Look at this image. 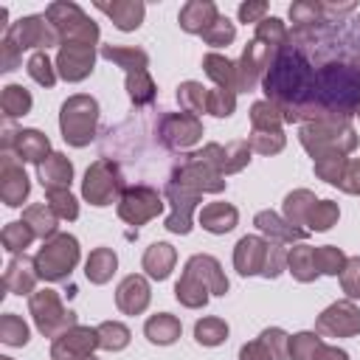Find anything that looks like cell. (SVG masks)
I'll use <instances>...</instances> for the list:
<instances>
[{"mask_svg": "<svg viewBox=\"0 0 360 360\" xmlns=\"http://www.w3.org/2000/svg\"><path fill=\"white\" fill-rule=\"evenodd\" d=\"M284 121H343L360 112V14L354 3L326 6L309 25H292L273 48L262 79Z\"/></svg>", "mask_w": 360, "mask_h": 360, "instance_id": "6da1fadb", "label": "cell"}, {"mask_svg": "<svg viewBox=\"0 0 360 360\" xmlns=\"http://www.w3.org/2000/svg\"><path fill=\"white\" fill-rule=\"evenodd\" d=\"M96 118H98V107H96L93 98L76 96V98L65 101V107H62V132H65V141L73 143V146L90 143Z\"/></svg>", "mask_w": 360, "mask_h": 360, "instance_id": "7a4b0ae2", "label": "cell"}, {"mask_svg": "<svg viewBox=\"0 0 360 360\" xmlns=\"http://www.w3.org/2000/svg\"><path fill=\"white\" fill-rule=\"evenodd\" d=\"M45 17H48V22L53 25V31H56L59 37H68L70 42L90 45V42L98 37V28H96V25L82 14V8L73 6V3H53V6H48Z\"/></svg>", "mask_w": 360, "mask_h": 360, "instance_id": "3957f363", "label": "cell"}, {"mask_svg": "<svg viewBox=\"0 0 360 360\" xmlns=\"http://www.w3.org/2000/svg\"><path fill=\"white\" fill-rule=\"evenodd\" d=\"M79 259V248H76V239L73 236H56L53 242H48L39 253H37V270L42 278H65L70 273V267L76 264Z\"/></svg>", "mask_w": 360, "mask_h": 360, "instance_id": "277c9868", "label": "cell"}, {"mask_svg": "<svg viewBox=\"0 0 360 360\" xmlns=\"http://www.w3.org/2000/svg\"><path fill=\"white\" fill-rule=\"evenodd\" d=\"M59 34L48 28V17H22L6 31V42L14 51L37 48V45H56Z\"/></svg>", "mask_w": 360, "mask_h": 360, "instance_id": "5b68a950", "label": "cell"}, {"mask_svg": "<svg viewBox=\"0 0 360 360\" xmlns=\"http://www.w3.org/2000/svg\"><path fill=\"white\" fill-rule=\"evenodd\" d=\"M121 186V177H118V169L110 166L107 160H98L93 169H87L84 174V197L93 202V205H107L112 200V194L118 191Z\"/></svg>", "mask_w": 360, "mask_h": 360, "instance_id": "8992f818", "label": "cell"}, {"mask_svg": "<svg viewBox=\"0 0 360 360\" xmlns=\"http://www.w3.org/2000/svg\"><path fill=\"white\" fill-rule=\"evenodd\" d=\"M160 208H163V202H160V197H158L152 188H143V186H141V188H127V191H124L121 217L129 219L132 225L146 222L149 217L160 214Z\"/></svg>", "mask_w": 360, "mask_h": 360, "instance_id": "52a82bcc", "label": "cell"}, {"mask_svg": "<svg viewBox=\"0 0 360 360\" xmlns=\"http://www.w3.org/2000/svg\"><path fill=\"white\" fill-rule=\"evenodd\" d=\"M31 309H34L37 326H39L45 335H53V332H56V323H59V326H65V323L70 326V323H73V312H65L51 290L37 292V295L31 298Z\"/></svg>", "mask_w": 360, "mask_h": 360, "instance_id": "ba28073f", "label": "cell"}, {"mask_svg": "<svg viewBox=\"0 0 360 360\" xmlns=\"http://www.w3.org/2000/svg\"><path fill=\"white\" fill-rule=\"evenodd\" d=\"M59 73L68 82H79L93 70V45H79V42H65L59 51Z\"/></svg>", "mask_w": 360, "mask_h": 360, "instance_id": "9c48e42d", "label": "cell"}, {"mask_svg": "<svg viewBox=\"0 0 360 360\" xmlns=\"http://www.w3.org/2000/svg\"><path fill=\"white\" fill-rule=\"evenodd\" d=\"M242 360H284L287 357V335L281 329H267L262 338L239 352Z\"/></svg>", "mask_w": 360, "mask_h": 360, "instance_id": "30bf717a", "label": "cell"}, {"mask_svg": "<svg viewBox=\"0 0 360 360\" xmlns=\"http://www.w3.org/2000/svg\"><path fill=\"white\" fill-rule=\"evenodd\" d=\"M318 329L326 335H354L360 329V312L352 304H335L321 315Z\"/></svg>", "mask_w": 360, "mask_h": 360, "instance_id": "8fae6325", "label": "cell"}, {"mask_svg": "<svg viewBox=\"0 0 360 360\" xmlns=\"http://www.w3.org/2000/svg\"><path fill=\"white\" fill-rule=\"evenodd\" d=\"M217 20H219V14H217V6L214 3L194 0V3H186L183 11H180V25L186 31H191V34H205Z\"/></svg>", "mask_w": 360, "mask_h": 360, "instance_id": "7c38bea8", "label": "cell"}, {"mask_svg": "<svg viewBox=\"0 0 360 360\" xmlns=\"http://www.w3.org/2000/svg\"><path fill=\"white\" fill-rule=\"evenodd\" d=\"M270 253V245H264L262 239L256 236H245L239 245H236V267L242 276H253V273H262L264 264H262V256Z\"/></svg>", "mask_w": 360, "mask_h": 360, "instance_id": "4fadbf2b", "label": "cell"}, {"mask_svg": "<svg viewBox=\"0 0 360 360\" xmlns=\"http://www.w3.org/2000/svg\"><path fill=\"white\" fill-rule=\"evenodd\" d=\"M98 343V332L93 329H76L70 338H59L53 343V360H76V354H87Z\"/></svg>", "mask_w": 360, "mask_h": 360, "instance_id": "5bb4252c", "label": "cell"}, {"mask_svg": "<svg viewBox=\"0 0 360 360\" xmlns=\"http://www.w3.org/2000/svg\"><path fill=\"white\" fill-rule=\"evenodd\" d=\"M118 307L124 309V312H129V315H135V312H141L146 304H149V290H146V281L141 278V276H129V278H124L121 281V287H118Z\"/></svg>", "mask_w": 360, "mask_h": 360, "instance_id": "9a60e30c", "label": "cell"}, {"mask_svg": "<svg viewBox=\"0 0 360 360\" xmlns=\"http://www.w3.org/2000/svg\"><path fill=\"white\" fill-rule=\"evenodd\" d=\"M186 276L197 278L202 287H205V281H211V290H214V292H225V290H228V281L222 278L219 264H217V259H211V256H194V259L186 264Z\"/></svg>", "mask_w": 360, "mask_h": 360, "instance_id": "2e32d148", "label": "cell"}, {"mask_svg": "<svg viewBox=\"0 0 360 360\" xmlns=\"http://www.w3.org/2000/svg\"><path fill=\"white\" fill-rule=\"evenodd\" d=\"M70 174H73V166L62 155H51L45 158V163H39V180L45 188H65L70 183Z\"/></svg>", "mask_w": 360, "mask_h": 360, "instance_id": "e0dca14e", "label": "cell"}, {"mask_svg": "<svg viewBox=\"0 0 360 360\" xmlns=\"http://www.w3.org/2000/svg\"><path fill=\"white\" fill-rule=\"evenodd\" d=\"M98 8L104 11V14H110L112 17V22L121 28V31H132V28H138L141 25V20H143V3H98Z\"/></svg>", "mask_w": 360, "mask_h": 360, "instance_id": "ac0fdd59", "label": "cell"}, {"mask_svg": "<svg viewBox=\"0 0 360 360\" xmlns=\"http://www.w3.org/2000/svg\"><path fill=\"white\" fill-rule=\"evenodd\" d=\"M6 183H3V197H6V202L8 205H20L22 200H25V194H28V177H25V172L22 169H17L11 160H8V155H6Z\"/></svg>", "mask_w": 360, "mask_h": 360, "instance_id": "d6986e66", "label": "cell"}, {"mask_svg": "<svg viewBox=\"0 0 360 360\" xmlns=\"http://www.w3.org/2000/svg\"><path fill=\"white\" fill-rule=\"evenodd\" d=\"M200 219L211 233H225V231H231L236 225V211L231 205H225V202H214L200 214Z\"/></svg>", "mask_w": 360, "mask_h": 360, "instance_id": "ffe728a7", "label": "cell"}, {"mask_svg": "<svg viewBox=\"0 0 360 360\" xmlns=\"http://www.w3.org/2000/svg\"><path fill=\"white\" fill-rule=\"evenodd\" d=\"M172 262H174V250L169 245H163V242L152 245L146 250V256H143V267L149 270L152 278H166L169 270H172Z\"/></svg>", "mask_w": 360, "mask_h": 360, "instance_id": "44dd1931", "label": "cell"}, {"mask_svg": "<svg viewBox=\"0 0 360 360\" xmlns=\"http://www.w3.org/2000/svg\"><path fill=\"white\" fill-rule=\"evenodd\" d=\"M20 138H17V149H20V158L22 160H31V163H39L42 158H45V152H48V138L42 135V132H37V129H22V132H17Z\"/></svg>", "mask_w": 360, "mask_h": 360, "instance_id": "7402d4cb", "label": "cell"}, {"mask_svg": "<svg viewBox=\"0 0 360 360\" xmlns=\"http://www.w3.org/2000/svg\"><path fill=\"white\" fill-rule=\"evenodd\" d=\"M101 56L110 59V62H118V65L127 68L129 73H132V70H143V65L149 62L143 51H135V48H115V45H104V48H101Z\"/></svg>", "mask_w": 360, "mask_h": 360, "instance_id": "603a6c76", "label": "cell"}, {"mask_svg": "<svg viewBox=\"0 0 360 360\" xmlns=\"http://www.w3.org/2000/svg\"><path fill=\"white\" fill-rule=\"evenodd\" d=\"M202 65H205V73H208L211 79H217L219 84H228V90H231V87H239V73H236V68H233L228 59H222V56H217V53H208V56L202 59Z\"/></svg>", "mask_w": 360, "mask_h": 360, "instance_id": "cb8c5ba5", "label": "cell"}, {"mask_svg": "<svg viewBox=\"0 0 360 360\" xmlns=\"http://www.w3.org/2000/svg\"><path fill=\"white\" fill-rule=\"evenodd\" d=\"M146 335L152 343H172L177 335H180V323L172 318V315H158L152 321H146Z\"/></svg>", "mask_w": 360, "mask_h": 360, "instance_id": "d4e9b609", "label": "cell"}, {"mask_svg": "<svg viewBox=\"0 0 360 360\" xmlns=\"http://www.w3.org/2000/svg\"><path fill=\"white\" fill-rule=\"evenodd\" d=\"M25 225H31L34 233L39 236H51L56 231V217H53V208L51 205H31L25 211Z\"/></svg>", "mask_w": 360, "mask_h": 360, "instance_id": "484cf974", "label": "cell"}, {"mask_svg": "<svg viewBox=\"0 0 360 360\" xmlns=\"http://www.w3.org/2000/svg\"><path fill=\"white\" fill-rule=\"evenodd\" d=\"M112 270H115V253H112V250H107V248L96 250V253L90 256V262H87V278H90V281H96V284L107 281Z\"/></svg>", "mask_w": 360, "mask_h": 360, "instance_id": "4316f807", "label": "cell"}, {"mask_svg": "<svg viewBox=\"0 0 360 360\" xmlns=\"http://www.w3.org/2000/svg\"><path fill=\"white\" fill-rule=\"evenodd\" d=\"M3 110L8 118H17V115H25L31 110V96L28 90H22L20 84H8L3 90Z\"/></svg>", "mask_w": 360, "mask_h": 360, "instance_id": "83f0119b", "label": "cell"}, {"mask_svg": "<svg viewBox=\"0 0 360 360\" xmlns=\"http://www.w3.org/2000/svg\"><path fill=\"white\" fill-rule=\"evenodd\" d=\"M290 267H292V273L301 278V281H309V278H315V250L312 248H298L292 256H290Z\"/></svg>", "mask_w": 360, "mask_h": 360, "instance_id": "f1b7e54d", "label": "cell"}, {"mask_svg": "<svg viewBox=\"0 0 360 360\" xmlns=\"http://www.w3.org/2000/svg\"><path fill=\"white\" fill-rule=\"evenodd\" d=\"M194 335H197L200 343L217 346V343H222V338L228 335V326H225L222 321H217V318H205V321H200V323L194 326Z\"/></svg>", "mask_w": 360, "mask_h": 360, "instance_id": "f546056e", "label": "cell"}, {"mask_svg": "<svg viewBox=\"0 0 360 360\" xmlns=\"http://www.w3.org/2000/svg\"><path fill=\"white\" fill-rule=\"evenodd\" d=\"M31 270V259H14L11 264H8V273H6V284H14V278H20V284L14 287L17 292H28L31 290V284H34V273H28Z\"/></svg>", "mask_w": 360, "mask_h": 360, "instance_id": "4dcf8cb0", "label": "cell"}, {"mask_svg": "<svg viewBox=\"0 0 360 360\" xmlns=\"http://www.w3.org/2000/svg\"><path fill=\"white\" fill-rule=\"evenodd\" d=\"M96 332H98V346L104 349H124L129 340V332L121 323H101Z\"/></svg>", "mask_w": 360, "mask_h": 360, "instance_id": "1f68e13d", "label": "cell"}, {"mask_svg": "<svg viewBox=\"0 0 360 360\" xmlns=\"http://www.w3.org/2000/svg\"><path fill=\"white\" fill-rule=\"evenodd\" d=\"M307 219H309V228H312V231H326V228H332V222L338 219V208H335L329 200L315 202Z\"/></svg>", "mask_w": 360, "mask_h": 360, "instance_id": "d6a6232c", "label": "cell"}, {"mask_svg": "<svg viewBox=\"0 0 360 360\" xmlns=\"http://www.w3.org/2000/svg\"><path fill=\"white\" fill-rule=\"evenodd\" d=\"M28 73H31V79L34 82H39V84H45V87H51L53 84V70H51V59L39 51V53H34L31 59H28Z\"/></svg>", "mask_w": 360, "mask_h": 360, "instance_id": "836d02e7", "label": "cell"}, {"mask_svg": "<svg viewBox=\"0 0 360 360\" xmlns=\"http://www.w3.org/2000/svg\"><path fill=\"white\" fill-rule=\"evenodd\" d=\"M48 200H51V208H53L59 217H68V219H73V217L79 214V208H76V200L68 194V188H48Z\"/></svg>", "mask_w": 360, "mask_h": 360, "instance_id": "e575fe53", "label": "cell"}, {"mask_svg": "<svg viewBox=\"0 0 360 360\" xmlns=\"http://www.w3.org/2000/svg\"><path fill=\"white\" fill-rule=\"evenodd\" d=\"M31 236H34V231H28L25 228V222H11L6 231H3V242H6V250H22L28 242H31Z\"/></svg>", "mask_w": 360, "mask_h": 360, "instance_id": "d590c367", "label": "cell"}, {"mask_svg": "<svg viewBox=\"0 0 360 360\" xmlns=\"http://www.w3.org/2000/svg\"><path fill=\"white\" fill-rule=\"evenodd\" d=\"M3 340H6L8 346H25V343H28V326H25L20 318L6 315V318H3Z\"/></svg>", "mask_w": 360, "mask_h": 360, "instance_id": "8d00e7d4", "label": "cell"}, {"mask_svg": "<svg viewBox=\"0 0 360 360\" xmlns=\"http://www.w3.org/2000/svg\"><path fill=\"white\" fill-rule=\"evenodd\" d=\"M321 349V343H318V338L315 335H295L292 338V343H290V354H292V360H315V352Z\"/></svg>", "mask_w": 360, "mask_h": 360, "instance_id": "74e56055", "label": "cell"}, {"mask_svg": "<svg viewBox=\"0 0 360 360\" xmlns=\"http://www.w3.org/2000/svg\"><path fill=\"white\" fill-rule=\"evenodd\" d=\"M315 264L321 273L338 276L343 270V253L338 248H321V250H315Z\"/></svg>", "mask_w": 360, "mask_h": 360, "instance_id": "f35d334b", "label": "cell"}, {"mask_svg": "<svg viewBox=\"0 0 360 360\" xmlns=\"http://www.w3.org/2000/svg\"><path fill=\"white\" fill-rule=\"evenodd\" d=\"M127 87H129V96H132V101H138V104H143V101H149V98H152V82H149V76H146L143 70H135V73H129V79H127Z\"/></svg>", "mask_w": 360, "mask_h": 360, "instance_id": "ab89813d", "label": "cell"}, {"mask_svg": "<svg viewBox=\"0 0 360 360\" xmlns=\"http://www.w3.org/2000/svg\"><path fill=\"white\" fill-rule=\"evenodd\" d=\"M233 34H236V31H233L231 20H228V17H219V20H217V22H214L202 37H205V42H208V45H217V48H219V45H228V42L233 39Z\"/></svg>", "mask_w": 360, "mask_h": 360, "instance_id": "60d3db41", "label": "cell"}, {"mask_svg": "<svg viewBox=\"0 0 360 360\" xmlns=\"http://www.w3.org/2000/svg\"><path fill=\"white\" fill-rule=\"evenodd\" d=\"M256 225H259L262 231H267V233H278V236H284V239H292V236H304V231L281 228L278 217H276V214H270V211H262V214L256 217Z\"/></svg>", "mask_w": 360, "mask_h": 360, "instance_id": "b9f144b4", "label": "cell"}, {"mask_svg": "<svg viewBox=\"0 0 360 360\" xmlns=\"http://www.w3.org/2000/svg\"><path fill=\"white\" fill-rule=\"evenodd\" d=\"M177 98H180L186 107H191V110H202V104H208V96H205L202 87L194 84V82H186V84L177 90Z\"/></svg>", "mask_w": 360, "mask_h": 360, "instance_id": "7bdbcfd3", "label": "cell"}, {"mask_svg": "<svg viewBox=\"0 0 360 360\" xmlns=\"http://www.w3.org/2000/svg\"><path fill=\"white\" fill-rule=\"evenodd\" d=\"M208 110H211L214 115H231V110H233V96H231V93L225 96V90L211 93V96H208Z\"/></svg>", "mask_w": 360, "mask_h": 360, "instance_id": "ee69618b", "label": "cell"}, {"mask_svg": "<svg viewBox=\"0 0 360 360\" xmlns=\"http://www.w3.org/2000/svg\"><path fill=\"white\" fill-rule=\"evenodd\" d=\"M343 287L349 295H360V259L346 262V273H343Z\"/></svg>", "mask_w": 360, "mask_h": 360, "instance_id": "f6af8a7d", "label": "cell"}, {"mask_svg": "<svg viewBox=\"0 0 360 360\" xmlns=\"http://www.w3.org/2000/svg\"><path fill=\"white\" fill-rule=\"evenodd\" d=\"M264 11H267V3H245V6H239V20L242 22H253Z\"/></svg>", "mask_w": 360, "mask_h": 360, "instance_id": "bcb514c9", "label": "cell"}, {"mask_svg": "<svg viewBox=\"0 0 360 360\" xmlns=\"http://www.w3.org/2000/svg\"><path fill=\"white\" fill-rule=\"evenodd\" d=\"M315 360H349V357L340 349H318V357Z\"/></svg>", "mask_w": 360, "mask_h": 360, "instance_id": "7dc6e473", "label": "cell"}, {"mask_svg": "<svg viewBox=\"0 0 360 360\" xmlns=\"http://www.w3.org/2000/svg\"><path fill=\"white\" fill-rule=\"evenodd\" d=\"M349 180H357V183H354V186H349L346 191H360V163H354V166H352V174H349Z\"/></svg>", "mask_w": 360, "mask_h": 360, "instance_id": "c3c4849f", "label": "cell"}, {"mask_svg": "<svg viewBox=\"0 0 360 360\" xmlns=\"http://www.w3.org/2000/svg\"><path fill=\"white\" fill-rule=\"evenodd\" d=\"M82 360H93V357H82Z\"/></svg>", "mask_w": 360, "mask_h": 360, "instance_id": "681fc988", "label": "cell"}]
</instances>
